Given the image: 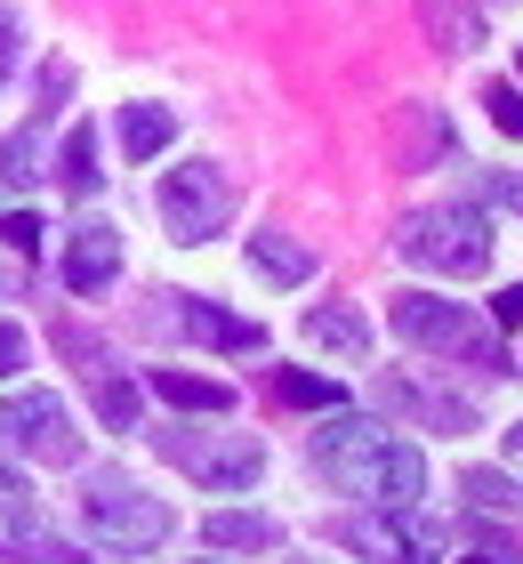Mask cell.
Here are the masks:
<instances>
[{"mask_svg":"<svg viewBox=\"0 0 523 564\" xmlns=\"http://www.w3.org/2000/svg\"><path fill=\"white\" fill-rule=\"evenodd\" d=\"M153 210H162V226L177 242H209V235H226V218H233V186H226L218 162H177V170H162V186H153Z\"/></svg>","mask_w":523,"mask_h":564,"instance_id":"3","label":"cell"},{"mask_svg":"<svg viewBox=\"0 0 523 564\" xmlns=\"http://www.w3.org/2000/svg\"><path fill=\"white\" fill-rule=\"evenodd\" d=\"M24 355H33V347H24V330L0 323V371H24Z\"/></svg>","mask_w":523,"mask_h":564,"instance_id":"26","label":"cell"},{"mask_svg":"<svg viewBox=\"0 0 523 564\" xmlns=\"http://www.w3.org/2000/svg\"><path fill=\"white\" fill-rule=\"evenodd\" d=\"M459 492L476 500V508H508V517H523V484L500 476V468H467V476H459Z\"/></svg>","mask_w":523,"mask_h":564,"instance_id":"19","label":"cell"},{"mask_svg":"<svg viewBox=\"0 0 523 564\" xmlns=\"http://www.w3.org/2000/svg\"><path fill=\"white\" fill-rule=\"evenodd\" d=\"M291 564H306V556H291Z\"/></svg>","mask_w":523,"mask_h":564,"instance_id":"34","label":"cell"},{"mask_svg":"<svg viewBox=\"0 0 523 564\" xmlns=\"http://www.w3.org/2000/svg\"><path fill=\"white\" fill-rule=\"evenodd\" d=\"M97 412H105V427H138V388L121 371H97Z\"/></svg>","mask_w":523,"mask_h":564,"instance_id":"22","label":"cell"},{"mask_svg":"<svg viewBox=\"0 0 523 564\" xmlns=\"http://www.w3.org/2000/svg\"><path fill=\"white\" fill-rule=\"evenodd\" d=\"M491 202H508V210H523V170H500V177H491Z\"/></svg>","mask_w":523,"mask_h":564,"instance_id":"28","label":"cell"},{"mask_svg":"<svg viewBox=\"0 0 523 564\" xmlns=\"http://www.w3.org/2000/svg\"><path fill=\"white\" fill-rule=\"evenodd\" d=\"M33 170H41V145H33V130L0 138V194H24V186H33Z\"/></svg>","mask_w":523,"mask_h":564,"instance_id":"21","label":"cell"},{"mask_svg":"<svg viewBox=\"0 0 523 564\" xmlns=\"http://www.w3.org/2000/svg\"><path fill=\"white\" fill-rule=\"evenodd\" d=\"M314 468H323L338 492H362L379 508H418V492H427V459H418V444L386 435L379 420H347V412L314 435Z\"/></svg>","mask_w":523,"mask_h":564,"instance_id":"1","label":"cell"},{"mask_svg":"<svg viewBox=\"0 0 523 564\" xmlns=\"http://www.w3.org/2000/svg\"><path fill=\"white\" fill-rule=\"evenodd\" d=\"M491 315H500V323H508V330H515V323H523V282H515V291H500V299H491Z\"/></svg>","mask_w":523,"mask_h":564,"instance_id":"29","label":"cell"},{"mask_svg":"<svg viewBox=\"0 0 523 564\" xmlns=\"http://www.w3.org/2000/svg\"><path fill=\"white\" fill-rule=\"evenodd\" d=\"M418 17H427V33L443 48H459V57H467V48H483V17L467 9V0H418Z\"/></svg>","mask_w":523,"mask_h":564,"instance_id":"16","label":"cell"},{"mask_svg":"<svg viewBox=\"0 0 523 564\" xmlns=\"http://www.w3.org/2000/svg\"><path fill=\"white\" fill-rule=\"evenodd\" d=\"M41 235H48V226H41L33 210H9V218H0V250H17V259H41Z\"/></svg>","mask_w":523,"mask_h":564,"instance_id":"23","label":"cell"},{"mask_svg":"<svg viewBox=\"0 0 523 564\" xmlns=\"http://www.w3.org/2000/svg\"><path fill=\"white\" fill-rule=\"evenodd\" d=\"M395 330L411 347H427V355H467V364H491V371H508V355H500V339L467 315L459 299H427V291H411V299H395Z\"/></svg>","mask_w":523,"mask_h":564,"instance_id":"4","label":"cell"},{"mask_svg":"<svg viewBox=\"0 0 523 564\" xmlns=\"http://www.w3.org/2000/svg\"><path fill=\"white\" fill-rule=\"evenodd\" d=\"M0 508H9V517H33V492H24L9 468H0Z\"/></svg>","mask_w":523,"mask_h":564,"instance_id":"27","label":"cell"},{"mask_svg":"<svg viewBox=\"0 0 523 564\" xmlns=\"http://www.w3.org/2000/svg\"><path fill=\"white\" fill-rule=\"evenodd\" d=\"M57 177H65L73 194H89V186H97V130H89V121L65 138V153H57Z\"/></svg>","mask_w":523,"mask_h":564,"instance_id":"20","label":"cell"},{"mask_svg":"<svg viewBox=\"0 0 523 564\" xmlns=\"http://www.w3.org/2000/svg\"><path fill=\"white\" fill-rule=\"evenodd\" d=\"M306 347L362 364V355H371V323H362V306H314V315H306Z\"/></svg>","mask_w":523,"mask_h":564,"instance_id":"9","label":"cell"},{"mask_svg":"<svg viewBox=\"0 0 523 564\" xmlns=\"http://www.w3.org/2000/svg\"><path fill=\"white\" fill-rule=\"evenodd\" d=\"M483 106H491V121H500V138H515V145H523V89L491 82V89H483Z\"/></svg>","mask_w":523,"mask_h":564,"instance_id":"24","label":"cell"},{"mask_svg":"<svg viewBox=\"0 0 523 564\" xmlns=\"http://www.w3.org/2000/svg\"><path fill=\"white\" fill-rule=\"evenodd\" d=\"M177 315H186V330H194L201 347H233V355H258V347H266V330H258V323H242V315H218L209 299H186Z\"/></svg>","mask_w":523,"mask_h":564,"instance_id":"11","label":"cell"},{"mask_svg":"<svg viewBox=\"0 0 523 564\" xmlns=\"http://www.w3.org/2000/svg\"><path fill=\"white\" fill-rule=\"evenodd\" d=\"M186 564H218V556H186Z\"/></svg>","mask_w":523,"mask_h":564,"instance_id":"33","label":"cell"},{"mask_svg":"<svg viewBox=\"0 0 523 564\" xmlns=\"http://www.w3.org/2000/svg\"><path fill=\"white\" fill-rule=\"evenodd\" d=\"M9 73H17V9L0 0V89H9Z\"/></svg>","mask_w":523,"mask_h":564,"instance_id":"25","label":"cell"},{"mask_svg":"<svg viewBox=\"0 0 523 564\" xmlns=\"http://www.w3.org/2000/svg\"><path fill=\"white\" fill-rule=\"evenodd\" d=\"M508 452H515V459H523V420H515V427H508Z\"/></svg>","mask_w":523,"mask_h":564,"instance_id":"31","label":"cell"},{"mask_svg":"<svg viewBox=\"0 0 523 564\" xmlns=\"http://www.w3.org/2000/svg\"><path fill=\"white\" fill-rule=\"evenodd\" d=\"M386 403H395V412L435 420L443 435H467V427H476V412H467L459 395H435V388H418V379H386Z\"/></svg>","mask_w":523,"mask_h":564,"instance_id":"12","label":"cell"},{"mask_svg":"<svg viewBox=\"0 0 523 564\" xmlns=\"http://www.w3.org/2000/svg\"><path fill=\"white\" fill-rule=\"evenodd\" d=\"M0 444L48 459V468H73V459H81V427H73L65 395H48V388H17L9 403H0Z\"/></svg>","mask_w":523,"mask_h":564,"instance_id":"5","label":"cell"},{"mask_svg":"<svg viewBox=\"0 0 523 564\" xmlns=\"http://www.w3.org/2000/svg\"><path fill=\"white\" fill-rule=\"evenodd\" d=\"M170 138H177V113L170 106H121V153H129V162H153Z\"/></svg>","mask_w":523,"mask_h":564,"instance_id":"15","label":"cell"},{"mask_svg":"<svg viewBox=\"0 0 523 564\" xmlns=\"http://www.w3.org/2000/svg\"><path fill=\"white\" fill-rule=\"evenodd\" d=\"M201 541H209V549H274L282 524L258 517V508H218V517L201 524Z\"/></svg>","mask_w":523,"mask_h":564,"instance_id":"14","label":"cell"},{"mask_svg":"<svg viewBox=\"0 0 523 564\" xmlns=\"http://www.w3.org/2000/svg\"><path fill=\"white\" fill-rule=\"evenodd\" d=\"M170 500H153V492H129L121 476H97L89 484V532L105 549H121V556H138V549H162L170 541Z\"/></svg>","mask_w":523,"mask_h":564,"instance_id":"6","label":"cell"},{"mask_svg":"<svg viewBox=\"0 0 523 564\" xmlns=\"http://www.w3.org/2000/svg\"><path fill=\"white\" fill-rule=\"evenodd\" d=\"M250 259H258V274H274V282H306L314 274V250L291 242V235H250Z\"/></svg>","mask_w":523,"mask_h":564,"instance_id":"17","label":"cell"},{"mask_svg":"<svg viewBox=\"0 0 523 564\" xmlns=\"http://www.w3.org/2000/svg\"><path fill=\"white\" fill-rule=\"evenodd\" d=\"M9 291H17V274H9V267H0V299H9Z\"/></svg>","mask_w":523,"mask_h":564,"instance_id":"32","label":"cell"},{"mask_svg":"<svg viewBox=\"0 0 523 564\" xmlns=\"http://www.w3.org/2000/svg\"><path fill=\"white\" fill-rule=\"evenodd\" d=\"M338 541H347L355 556H371V564H403L418 549V532L395 524V517H347V524H338Z\"/></svg>","mask_w":523,"mask_h":564,"instance_id":"10","label":"cell"},{"mask_svg":"<svg viewBox=\"0 0 523 564\" xmlns=\"http://www.w3.org/2000/svg\"><path fill=\"white\" fill-rule=\"evenodd\" d=\"M113 274H121V235H113L105 218L73 226V250H65V282H73L81 299H97V291H105Z\"/></svg>","mask_w":523,"mask_h":564,"instance_id":"8","label":"cell"},{"mask_svg":"<svg viewBox=\"0 0 523 564\" xmlns=\"http://www.w3.org/2000/svg\"><path fill=\"white\" fill-rule=\"evenodd\" d=\"M467 564H515L508 549H476V556H467Z\"/></svg>","mask_w":523,"mask_h":564,"instance_id":"30","label":"cell"},{"mask_svg":"<svg viewBox=\"0 0 523 564\" xmlns=\"http://www.w3.org/2000/svg\"><path fill=\"white\" fill-rule=\"evenodd\" d=\"M403 259L435 267V274H483V267H491V218L467 210V202L418 210V218L403 226Z\"/></svg>","mask_w":523,"mask_h":564,"instance_id":"2","label":"cell"},{"mask_svg":"<svg viewBox=\"0 0 523 564\" xmlns=\"http://www.w3.org/2000/svg\"><path fill=\"white\" fill-rule=\"evenodd\" d=\"M153 395L177 403V412H209V420L233 412V388H226V379H194V371H153Z\"/></svg>","mask_w":523,"mask_h":564,"instance_id":"13","label":"cell"},{"mask_svg":"<svg viewBox=\"0 0 523 564\" xmlns=\"http://www.w3.org/2000/svg\"><path fill=\"white\" fill-rule=\"evenodd\" d=\"M274 395L298 403V412H338V403H347V388H338V379H314V371H282Z\"/></svg>","mask_w":523,"mask_h":564,"instance_id":"18","label":"cell"},{"mask_svg":"<svg viewBox=\"0 0 523 564\" xmlns=\"http://www.w3.org/2000/svg\"><path fill=\"white\" fill-rule=\"evenodd\" d=\"M162 452L177 459V468H194L209 492H250L258 468H266V452H258L250 435H209V444H201V435H170Z\"/></svg>","mask_w":523,"mask_h":564,"instance_id":"7","label":"cell"}]
</instances>
